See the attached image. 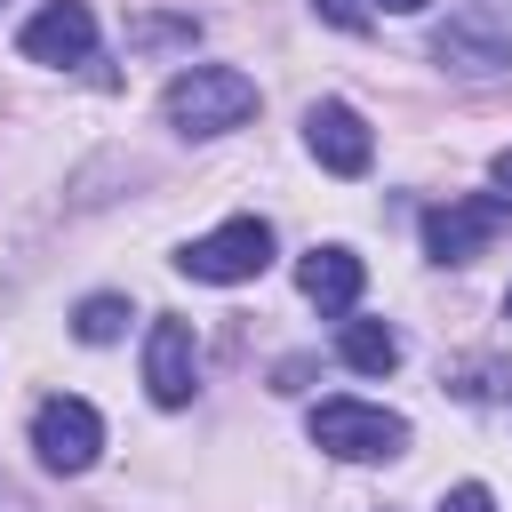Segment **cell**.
Segmentation results:
<instances>
[{"label":"cell","mask_w":512,"mask_h":512,"mask_svg":"<svg viewBox=\"0 0 512 512\" xmlns=\"http://www.w3.org/2000/svg\"><path fill=\"white\" fill-rule=\"evenodd\" d=\"M160 112H168V128H184V136H224V128H240V120L256 112V80H248L240 64H192V72L168 80Z\"/></svg>","instance_id":"6da1fadb"},{"label":"cell","mask_w":512,"mask_h":512,"mask_svg":"<svg viewBox=\"0 0 512 512\" xmlns=\"http://www.w3.org/2000/svg\"><path fill=\"white\" fill-rule=\"evenodd\" d=\"M312 448H328L344 464H384V456L408 448V416L368 408V400H320L312 408Z\"/></svg>","instance_id":"7a4b0ae2"},{"label":"cell","mask_w":512,"mask_h":512,"mask_svg":"<svg viewBox=\"0 0 512 512\" xmlns=\"http://www.w3.org/2000/svg\"><path fill=\"white\" fill-rule=\"evenodd\" d=\"M192 280H216V288H240V280H256L264 264H272V224L264 216H232V224H216V232H200L184 256H176Z\"/></svg>","instance_id":"3957f363"},{"label":"cell","mask_w":512,"mask_h":512,"mask_svg":"<svg viewBox=\"0 0 512 512\" xmlns=\"http://www.w3.org/2000/svg\"><path fill=\"white\" fill-rule=\"evenodd\" d=\"M32 448H40V464L48 472H88L96 464V448H104V416L88 408V400H40V416H32Z\"/></svg>","instance_id":"277c9868"},{"label":"cell","mask_w":512,"mask_h":512,"mask_svg":"<svg viewBox=\"0 0 512 512\" xmlns=\"http://www.w3.org/2000/svg\"><path fill=\"white\" fill-rule=\"evenodd\" d=\"M304 144H312V160H320L328 176H368V160H376L368 120H360L352 104H336V96H320V104L304 112Z\"/></svg>","instance_id":"5b68a950"},{"label":"cell","mask_w":512,"mask_h":512,"mask_svg":"<svg viewBox=\"0 0 512 512\" xmlns=\"http://www.w3.org/2000/svg\"><path fill=\"white\" fill-rule=\"evenodd\" d=\"M496 224H504L496 200H440V208H424V256L432 264H472L496 240Z\"/></svg>","instance_id":"8992f818"},{"label":"cell","mask_w":512,"mask_h":512,"mask_svg":"<svg viewBox=\"0 0 512 512\" xmlns=\"http://www.w3.org/2000/svg\"><path fill=\"white\" fill-rule=\"evenodd\" d=\"M192 376H200V336H192V320H152V336H144V392H152L160 408H184V400H192Z\"/></svg>","instance_id":"52a82bcc"},{"label":"cell","mask_w":512,"mask_h":512,"mask_svg":"<svg viewBox=\"0 0 512 512\" xmlns=\"http://www.w3.org/2000/svg\"><path fill=\"white\" fill-rule=\"evenodd\" d=\"M16 48H24L32 64H88V48H96V16H88V0H48V8L16 32Z\"/></svg>","instance_id":"ba28073f"},{"label":"cell","mask_w":512,"mask_h":512,"mask_svg":"<svg viewBox=\"0 0 512 512\" xmlns=\"http://www.w3.org/2000/svg\"><path fill=\"white\" fill-rule=\"evenodd\" d=\"M296 288H304L320 312H352L360 288H368V264H360L352 248H312V256L296 264Z\"/></svg>","instance_id":"9c48e42d"},{"label":"cell","mask_w":512,"mask_h":512,"mask_svg":"<svg viewBox=\"0 0 512 512\" xmlns=\"http://www.w3.org/2000/svg\"><path fill=\"white\" fill-rule=\"evenodd\" d=\"M440 64H456V72H504L512 64V32H496L480 16H456L440 32Z\"/></svg>","instance_id":"30bf717a"},{"label":"cell","mask_w":512,"mask_h":512,"mask_svg":"<svg viewBox=\"0 0 512 512\" xmlns=\"http://www.w3.org/2000/svg\"><path fill=\"white\" fill-rule=\"evenodd\" d=\"M336 352H344V368H360V376H392V368H400V328H384V320H344Z\"/></svg>","instance_id":"8fae6325"},{"label":"cell","mask_w":512,"mask_h":512,"mask_svg":"<svg viewBox=\"0 0 512 512\" xmlns=\"http://www.w3.org/2000/svg\"><path fill=\"white\" fill-rule=\"evenodd\" d=\"M120 328H128V296H88V304L72 312V336H80V344H112Z\"/></svg>","instance_id":"7c38bea8"},{"label":"cell","mask_w":512,"mask_h":512,"mask_svg":"<svg viewBox=\"0 0 512 512\" xmlns=\"http://www.w3.org/2000/svg\"><path fill=\"white\" fill-rule=\"evenodd\" d=\"M312 8H320L336 32H368V0H312Z\"/></svg>","instance_id":"4fadbf2b"},{"label":"cell","mask_w":512,"mask_h":512,"mask_svg":"<svg viewBox=\"0 0 512 512\" xmlns=\"http://www.w3.org/2000/svg\"><path fill=\"white\" fill-rule=\"evenodd\" d=\"M440 512H496V496H488L480 480H464V488H448V496H440Z\"/></svg>","instance_id":"5bb4252c"},{"label":"cell","mask_w":512,"mask_h":512,"mask_svg":"<svg viewBox=\"0 0 512 512\" xmlns=\"http://www.w3.org/2000/svg\"><path fill=\"white\" fill-rule=\"evenodd\" d=\"M488 176H496V208L512 216V152H496V160H488Z\"/></svg>","instance_id":"9a60e30c"},{"label":"cell","mask_w":512,"mask_h":512,"mask_svg":"<svg viewBox=\"0 0 512 512\" xmlns=\"http://www.w3.org/2000/svg\"><path fill=\"white\" fill-rule=\"evenodd\" d=\"M384 8H392V16H416V8H432V0H384Z\"/></svg>","instance_id":"2e32d148"},{"label":"cell","mask_w":512,"mask_h":512,"mask_svg":"<svg viewBox=\"0 0 512 512\" xmlns=\"http://www.w3.org/2000/svg\"><path fill=\"white\" fill-rule=\"evenodd\" d=\"M504 320H512V288H504Z\"/></svg>","instance_id":"e0dca14e"}]
</instances>
